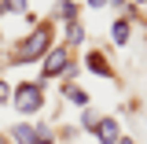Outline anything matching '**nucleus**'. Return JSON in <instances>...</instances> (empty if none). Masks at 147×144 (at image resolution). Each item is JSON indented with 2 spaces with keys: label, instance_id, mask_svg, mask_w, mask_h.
Masks as SVG:
<instances>
[{
  "label": "nucleus",
  "instance_id": "20e7f679",
  "mask_svg": "<svg viewBox=\"0 0 147 144\" xmlns=\"http://www.w3.org/2000/svg\"><path fill=\"white\" fill-rule=\"evenodd\" d=\"M96 137H99V144H118V118H103L96 126Z\"/></svg>",
  "mask_w": 147,
  "mask_h": 144
},
{
  "label": "nucleus",
  "instance_id": "9d476101",
  "mask_svg": "<svg viewBox=\"0 0 147 144\" xmlns=\"http://www.w3.org/2000/svg\"><path fill=\"white\" fill-rule=\"evenodd\" d=\"M59 15L66 18V22H74V18H77V8H74L70 0H63V4H59Z\"/></svg>",
  "mask_w": 147,
  "mask_h": 144
},
{
  "label": "nucleus",
  "instance_id": "9b49d317",
  "mask_svg": "<svg viewBox=\"0 0 147 144\" xmlns=\"http://www.w3.org/2000/svg\"><path fill=\"white\" fill-rule=\"evenodd\" d=\"M4 4V11H18V15H26V0H0Z\"/></svg>",
  "mask_w": 147,
  "mask_h": 144
},
{
  "label": "nucleus",
  "instance_id": "39448f33",
  "mask_svg": "<svg viewBox=\"0 0 147 144\" xmlns=\"http://www.w3.org/2000/svg\"><path fill=\"white\" fill-rule=\"evenodd\" d=\"M11 141H15V144H40V141H37V126H26V122L11 129Z\"/></svg>",
  "mask_w": 147,
  "mask_h": 144
},
{
  "label": "nucleus",
  "instance_id": "2eb2a0df",
  "mask_svg": "<svg viewBox=\"0 0 147 144\" xmlns=\"http://www.w3.org/2000/svg\"><path fill=\"white\" fill-rule=\"evenodd\" d=\"M118 144H132V141H129V137H118Z\"/></svg>",
  "mask_w": 147,
  "mask_h": 144
},
{
  "label": "nucleus",
  "instance_id": "4468645a",
  "mask_svg": "<svg viewBox=\"0 0 147 144\" xmlns=\"http://www.w3.org/2000/svg\"><path fill=\"white\" fill-rule=\"evenodd\" d=\"M88 4L92 8H103V4H110V0H88Z\"/></svg>",
  "mask_w": 147,
  "mask_h": 144
},
{
  "label": "nucleus",
  "instance_id": "f8f14e48",
  "mask_svg": "<svg viewBox=\"0 0 147 144\" xmlns=\"http://www.w3.org/2000/svg\"><path fill=\"white\" fill-rule=\"evenodd\" d=\"M0 104H11V85L0 78Z\"/></svg>",
  "mask_w": 147,
  "mask_h": 144
},
{
  "label": "nucleus",
  "instance_id": "ddd939ff",
  "mask_svg": "<svg viewBox=\"0 0 147 144\" xmlns=\"http://www.w3.org/2000/svg\"><path fill=\"white\" fill-rule=\"evenodd\" d=\"M81 126H85V129H92V133H96V126H99V115H92V111H88V115H85V122H81Z\"/></svg>",
  "mask_w": 147,
  "mask_h": 144
},
{
  "label": "nucleus",
  "instance_id": "dca6fc26",
  "mask_svg": "<svg viewBox=\"0 0 147 144\" xmlns=\"http://www.w3.org/2000/svg\"><path fill=\"white\" fill-rule=\"evenodd\" d=\"M114 4H129V0H114Z\"/></svg>",
  "mask_w": 147,
  "mask_h": 144
},
{
  "label": "nucleus",
  "instance_id": "f3484780",
  "mask_svg": "<svg viewBox=\"0 0 147 144\" xmlns=\"http://www.w3.org/2000/svg\"><path fill=\"white\" fill-rule=\"evenodd\" d=\"M0 144H7V137H0Z\"/></svg>",
  "mask_w": 147,
  "mask_h": 144
},
{
  "label": "nucleus",
  "instance_id": "6e6552de",
  "mask_svg": "<svg viewBox=\"0 0 147 144\" xmlns=\"http://www.w3.org/2000/svg\"><path fill=\"white\" fill-rule=\"evenodd\" d=\"M129 30H132V26H129L125 18H118V22H114V44H129Z\"/></svg>",
  "mask_w": 147,
  "mask_h": 144
},
{
  "label": "nucleus",
  "instance_id": "1a4fd4ad",
  "mask_svg": "<svg viewBox=\"0 0 147 144\" xmlns=\"http://www.w3.org/2000/svg\"><path fill=\"white\" fill-rule=\"evenodd\" d=\"M66 100H74L77 107H85V104H88V92L77 89V85H66Z\"/></svg>",
  "mask_w": 147,
  "mask_h": 144
},
{
  "label": "nucleus",
  "instance_id": "a211bd4d",
  "mask_svg": "<svg viewBox=\"0 0 147 144\" xmlns=\"http://www.w3.org/2000/svg\"><path fill=\"white\" fill-rule=\"evenodd\" d=\"M0 15H4V4H0Z\"/></svg>",
  "mask_w": 147,
  "mask_h": 144
},
{
  "label": "nucleus",
  "instance_id": "0eeeda50",
  "mask_svg": "<svg viewBox=\"0 0 147 144\" xmlns=\"http://www.w3.org/2000/svg\"><path fill=\"white\" fill-rule=\"evenodd\" d=\"M66 41H70V44H81V41H85V26H81L77 18L66 22Z\"/></svg>",
  "mask_w": 147,
  "mask_h": 144
},
{
  "label": "nucleus",
  "instance_id": "7ed1b4c3",
  "mask_svg": "<svg viewBox=\"0 0 147 144\" xmlns=\"http://www.w3.org/2000/svg\"><path fill=\"white\" fill-rule=\"evenodd\" d=\"M70 67H74L70 48H66V44H59V48H52V52L44 55V67H40V81H48V78H59V74H66Z\"/></svg>",
  "mask_w": 147,
  "mask_h": 144
},
{
  "label": "nucleus",
  "instance_id": "f257e3e1",
  "mask_svg": "<svg viewBox=\"0 0 147 144\" xmlns=\"http://www.w3.org/2000/svg\"><path fill=\"white\" fill-rule=\"evenodd\" d=\"M52 37H55L52 22H37L22 41H15V48H11V63H15V67H26V63L44 59V55L52 52Z\"/></svg>",
  "mask_w": 147,
  "mask_h": 144
},
{
  "label": "nucleus",
  "instance_id": "f03ea898",
  "mask_svg": "<svg viewBox=\"0 0 147 144\" xmlns=\"http://www.w3.org/2000/svg\"><path fill=\"white\" fill-rule=\"evenodd\" d=\"M11 107H15L18 115H37V111L44 107V89H40L37 81L15 85V92H11Z\"/></svg>",
  "mask_w": 147,
  "mask_h": 144
},
{
  "label": "nucleus",
  "instance_id": "423d86ee",
  "mask_svg": "<svg viewBox=\"0 0 147 144\" xmlns=\"http://www.w3.org/2000/svg\"><path fill=\"white\" fill-rule=\"evenodd\" d=\"M88 70L92 74H110V63L103 59V52H88Z\"/></svg>",
  "mask_w": 147,
  "mask_h": 144
}]
</instances>
